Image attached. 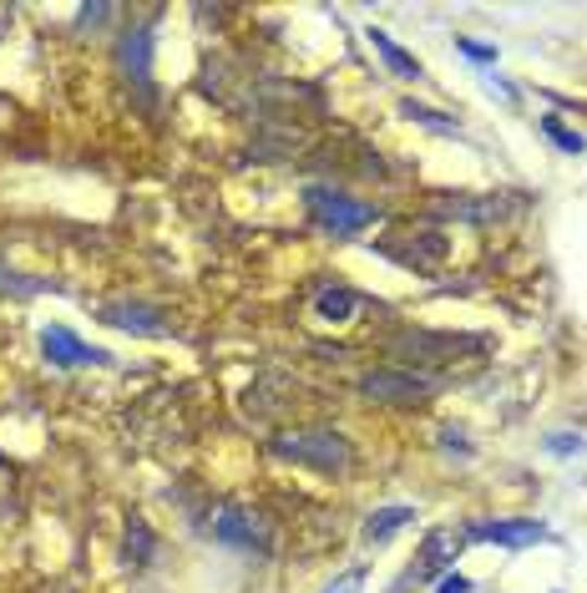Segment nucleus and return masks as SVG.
<instances>
[{
    "label": "nucleus",
    "mask_w": 587,
    "mask_h": 593,
    "mask_svg": "<svg viewBox=\"0 0 587 593\" xmlns=\"http://www.w3.org/2000/svg\"><path fill=\"white\" fill-rule=\"evenodd\" d=\"M390 350H396L400 360H415V366H451L455 356L482 350V341H461V335H421V330H411V335H396Z\"/></svg>",
    "instance_id": "4"
},
{
    "label": "nucleus",
    "mask_w": 587,
    "mask_h": 593,
    "mask_svg": "<svg viewBox=\"0 0 587 593\" xmlns=\"http://www.w3.org/2000/svg\"><path fill=\"white\" fill-rule=\"evenodd\" d=\"M390 259H400L405 269H421V274H430V269H440V259H446V238L430 234V228H421V234H396V238H385L380 244Z\"/></svg>",
    "instance_id": "7"
},
{
    "label": "nucleus",
    "mask_w": 587,
    "mask_h": 593,
    "mask_svg": "<svg viewBox=\"0 0 587 593\" xmlns=\"http://www.w3.org/2000/svg\"><path fill=\"white\" fill-rule=\"evenodd\" d=\"M577 446H583L577 436H552V452H558V457H567V452H577Z\"/></svg>",
    "instance_id": "19"
},
{
    "label": "nucleus",
    "mask_w": 587,
    "mask_h": 593,
    "mask_svg": "<svg viewBox=\"0 0 587 593\" xmlns=\"http://www.w3.org/2000/svg\"><path fill=\"white\" fill-rule=\"evenodd\" d=\"M370 46L380 51V57H385V66H390V72H396V76H421V61H415L411 51H400V46L390 41L385 30H370Z\"/></svg>",
    "instance_id": "13"
},
{
    "label": "nucleus",
    "mask_w": 587,
    "mask_h": 593,
    "mask_svg": "<svg viewBox=\"0 0 587 593\" xmlns=\"http://www.w3.org/2000/svg\"><path fill=\"white\" fill-rule=\"evenodd\" d=\"M41 350H46V360L51 366H66V371H76V366H107V350H97V345H87V341H76L66 325H51V330H41Z\"/></svg>",
    "instance_id": "8"
},
{
    "label": "nucleus",
    "mask_w": 587,
    "mask_h": 593,
    "mask_svg": "<svg viewBox=\"0 0 587 593\" xmlns=\"http://www.w3.org/2000/svg\"><path fill=\"white\" fill-rule=\"evenodd\" d=\"M436 391V375H411V371H370L360 375V396L385 400V406H415Z\"/></svg>",
    "instance_id": "3"
},
{
    "label": "nucleus",
    "mask_w": 587,
    "mask_h": 593,
    "mask_svg": "<svg viewBox=\"0 0 587 593\" xmlns=\"http://www.w3.org/2000/svg\"><path fill=\"white\" fill-rule=\"evenodd\" d=\"M360 305H365V299L354 295V289H345V284H335V289L314 295V314H320V320H335V325H345V320H350Z\"/></svg>",
    "instance_id": "11"
},
{
    "label": "nucleus",
    "mask_w": 587,
    "mask_h": 593,
    "mask_svg": "<svg viewBox=\"0 0 587 593\" xmlns=\"http://www.w3.org/2000/svg\"><path fill=\"white\" fill-rule=\"evenodd\" d=\"M304 203H309V213L320 219L324 234H335V238H350V234H360V228H370V223L380 219V208H375V203L329 194V188H309Z\"/></svg>",
    "instance_id": "2"
},
{
    "label": "nucleus",
    "mask_w": 587,
    "mask_h": 593,
    "mask_svg": "<svg viewBox=\"0 0 587 593\" xmlns=\"http://www.w3.org/2000/svg\"><path fill=\"white\" fill-rule=\"evenodd\" d=\"M542 133L552 137V143H558L562 152H587V137H583V133H573V127H562L558 118H542Z\"/></svg>",
    "instance_id": "15"
},
{
    "label": "nucleus",
    "mask_w": 587,
    "mask_h": 593,
    "mask_svg": "<svg viewBox=\"0 0 587 593\" xmlns=\"http://www.w3.org/2000/svg\"><path fill=\"white\" fill-rule=\"evenodd\" d=\"M471 538L466 528H455V522H446V528H430L426 543H421V553H415V579H436V573H446V568L461 558V548H466Z\"/></svg>",
    "instance_id": "5"
},
{
    "label": "nucleus",
    "mask_w": 587,
    "mask_h": 593,
    "mask_svg": "<svg viewBox=\"0 0 587 593\" xmlns=\"http://www.w3.org/2000/svg\"><path fill=\"white\" fill-rule=\"evenodd\" d=\"M102 320H107V325H117V330H133V335H152V341H162V335H167L162 314L147 310V305H107Z\"/></svg>",
    "instance_id": "9"
},
{
    "label": "nucleus",
    "mask_w": 587,
    "mask_h": 593,
    "mask_svg": "<svg viewBox=\"0 0 587 593\" xmlns=\"http://www.w3.org/2000/svg\"><path fill=\"white\" fill-rule=\"evenodd\" d=\"M400 112H405L411 122H421V127H430V133H446V137L461 133L451 118H440V112H430V107H421V102H400Z\"/></svg>",
    "instance_id": "14"
},
{
    "label": "nucleus",
    "mask_w": 587,
    "mask_h": 593,
    "mask_svg": "<svg viewBox=\"0 0 587 593\" xmlns=\"http://www.w3.org/2000/svg\"><path fill=\"white\" fill-rule=\"evenodd\" d=\"M213 533H218L223 543H238V548H264V533H259L249 522V512H238V507H218Z\"/></svg>",
    "instance_id": "10"
},
{
    "label": "nucleus",
    "mask_w": 587,
    "mask_h": 593,
    "mask_svg": "<svg viewBox=\"0 0 587 593\" xmlns=\"http://www.w3.org/2000/svg\"><path fill=\"white\" fill-rule=\"evenodd\" d=\"M461 51H466L471 61H491V57H497V51H491V46H476V41H461Z\"/></svg>",
    "instance_id": "18"
},
{
    "label": "nucleus",
    "mask_w": 587,
    "mask_h": 593,
    "mask_svg": "<svg viewBox=\"0 0 587 593\" xmlns=\"http://www.w3.org/2000/svg\"><path fill=\"white\" fill-rule=\"evenodd\" d=\"M360 589H365V573L354 568V573H345V579H339L335 589H324V593H360Z\"/></svg>",
    "instance_id": "16"
},
{
    "label": "nucleus",
    "mask_w": 587,
    "mask_h": 593,
    "mask_svg": "<svg viewBox=\"0 0 587 593\" xmlns=\"http://www.w3.org/2000/svg\"><path fill=\"white\" fill-rule=\"evenodd\" d=\"M405 522H415V512L411 507H380V512H370V522H365V543H385V538H396Z\"/></svg>",
    "instance_id": "12"
},
{
    "label": "nucleus",
    "mask_w": 587,
    "mask_h": 593,
    "mask_svg": "<svg viewBox=\"0 0 587 593\" xmlns=\"http://www.w3.org/2000/svg\"><path fill=\"white\" fill-rule=\"evenodd\" d=\"M436 593H471V583L461 579V573H446V579H440V589Z\"/></svg>",
    "instance_id": "17"
},
{
    "label": "nucleus",
    "mask_w": 587,
    "mask_h": 593,
    "mask_svg": "<svg viewBox=\"0 0 587 593\" xmlns=\"http://www.w3.org/2000/svg\"><path fill=\"white\" fill-rule=\"evenodd\" d=\"M274 457H289V461H304L314 472H345L350 467V442L339 431H284L274 436Z\"/></svg>",
    "instance_id": "1"
},
{
    "label": "nucleus",
    "mask_w": 587,
    "mask_h": 593,
    "mask_svg": "<svg viewBox=\"0 0 587 593\" xmlns=\"http://www.w3.org/2000/svg\"><path fill=\"white\" fill-rule=\"evenodd\" d=\"M471 543H501V548H532V543H547V522L537 518H497V522H471L466 528Z\"/></svg>",
    "instance_id": "6"
}]
</instances>
